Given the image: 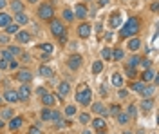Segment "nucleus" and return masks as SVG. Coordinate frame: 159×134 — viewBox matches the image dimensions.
<instances>
[{"instance_id": "2f4dec72", "label": "nucleus", "mask_w": 159, "mask_h": 134, "mask_svg": "<svg viewBox=\"0 0 159 134\" xmlns=\"http://www.w3.org/2000/svg\"><path fill=\"white\" fill-rule=\"evenodd\" d=\"M13 58H15V56L11 55V51H9V49H4V51H2V60H6V62H11Z\"/></svg>"}, {"instance_id": "f3484780", "label": "nucleus", "mask_w": 159, "mask_h": 134, "mask_svg": "<svg viewBox=\"0 0 159 134\" xmlns=\"http://www.w3.org/2000/svg\"><path fill=\"white\" fill-rule=\"evenodd\" d=\"M110 82H112V85H114V87H121V85H123V78H121L119 73H114L112 78H110Z\"/></svg>"}, {"instance_id": "20e7f679", "label": "nucleus", "mask_w": 159, "mask_h": 134, "mask_svg": "<svg viewBox=\"0 0 159 134\" xmlns=\"http://www.w3.org/2000/svg\"><path fill=\"white\" fill-rule=\"evenodd\" d=\"M51 31H52V35H54L56 38H60L61 35H65V27H63V24L60 22V20H51Z\"/></svg>"}, {"instance_id": "603ef678", "label": "nucleus", "mask_w": 159, "mask_h": 134, "mask_svg": "<svg viewBox=\"0 0 159 134\" xmlns=\"http://www.w3.org/2000/svg\"><path fill=\"white\" fill-rule=\"evenodd\" d=\"M118 96H119V98H126L129 94H126V91H119V92H118Z\"/></svg>"}, {"instance_id": "9b49d317", "label": "nucleus", "mask_w": 159, "mask_h": 134, "mask_svg": "<svg viewBox=\"0 0 159 134\" xmlns=\"http://www.w3.org/2000/svg\"><path fill=\"white\" fill-rule=\"evenodd\" d=\"M16 42H18V44H27V42H31V35L27 33V31H18V33H16Z\"/></svg>"}, {"instance_id": "c03bdc74", "label": "nucleus", "mask_w": 159, "mask_h": 134, "mask_svg": "<svg viewBox=\"0 0 159 134\" xmlns=\"http://www.w3.org/2000/svg\"><path fill=\"white\" fill-rule=\"evenodd\" d=\"M9 51H11V55H13V56L20 55V49H18V47H15V45H11V47H9Z\"/></svg>"}, {"instance_id": "bb28decb", "label": "nucleus", "mask_w": 159, "mask_h": 134, "mask_svg": "<svg viewBox=\"0 0 159 134\" xmlns=\"http://www.w3.org/2000/svg\"><path fill=\"white\" fill-rule=\"evenodd\" d=\"M152 105H154V101H152L150 98H146V100H143V101H141L143 111H150V109H152Z\"/></svg>"}, {"instance_id": "dca6fc26", "label": "nucleus", "mask_w": 159, "mask_h": 134, "mask_svg": "<svg viewBox=\"0 0 159 134\" xmlns=\"http://www.w3.org/2000/svg\"><path fill=\"white\" fill-rule=\"evenodd\" d=\"M15 114H13V109L9 107H4L2 111H0V120H11Z\"/></svg>"}, {"instance_id": "393cba45", "label": "nucleus", "mask_w": 159, "mask_h": 134, "mask_svg": "<svg viewBox=\"0 0 159 134\" xmlns=\"http://www.w3.org/2000/svg\"><path fill=\"white\" fill-rule=\"evenodd\" d=\"M101 71H103V62H94V64H92V73L94 74H100L101 73Z\"/></svg>"}, {"instance_id": "2eb2a0df", "label": "nucleus", "mask_w": 159, "mask_h": 134, "mask_svg": "<svg viewBox=\"0 0 159 134\" xmlns=\"http://www.w3.org/2000/svg\"><path fill=\"white\" fill-rule=\"evenodd\" d=\"M69 91H71V85L67 84V82H61V84L58 85V94L63 98L65 94H69Z\"/></svg>"}, {"instance_id": "1a4fd4ad", "label": "nucleus", "mask_w": 159, "mask_h": 134, "mask_svg": "<svg viewBox=\"0 0 159 134\" xmlns=\"http://www.w3.org/2000/svg\"><path fill=\"white\" fill-rule=\"evenodd\" d=\"M4 98H6V101H9V104H16V101H20L18 92H16V91H11V89H7V91L4 92Z\"/></svg>"}, {"instance_id": "c85d7f7f", "label": "nucleus", "mask_w": 159, "mask_h": 134, "mask_svg": "<svg viewBox=\"0 0 159 134\" xmlns=\"http://www.w3.org/2000/svg\"><path fill=\"white\" fill-rule=\"evenodd\" d=\"M6 33H9V35H16V33H18V24H9V26L6 27Z\"/></svg>"}, {"instance_id": "79ce46f5", "label": "nucleus", "mask_w": 159, "mask_h": 134, "mask_svg": "<svg viewBox=\"0 0 159 134\" xmlns=\"http://www.w3.org/2000/svg\"><path fill=\"white\" fill-rule=\"evenodd\" d=\"M137 73H136V69H132V67H126V76H130V78H134Z\"/></svg>"}, {"instance_id": "473e14b6", "label": "nucleus", "mask_w": 159, "mask_h": 134, "mask_svg": "<svg viewBox=\"0 0 159 134\" xmlns=\"http://www.w3.org/2000/svg\"><path fill=\"white\" fill-rule=\"evenodd\" d=\"M92 111H94V112H100L101 116H103V114H107V111L103 109V105H101V104H94V105H92Z\"/></svg>"}, {"instance_id": "b1692460", "label": "nucleus", "mask_w": 159, "mask_h": 134, "mask_svg": "<svg viewBox=\"0 0 159 134\" xmlns=\"http://www.w3.org/2000/svg\"><path fill=\"white\" fill-rule=\"evenodd\" d=\"M155 78V73L154 71H150V69H145V73H143V82L146 84V82H150V80H154Z\"/></svg>"}, {"instance_id": "37998d69", "label": "nucleus", "mask_w": 159, "mask_h": 134, "mask_svg": "<svg viewBox=\"0 0 159 134\" xmlns=\"http://www.w3.org/2000/svg\"><path fill=\"white\" fill-rule=\"evenodd\" d=\"M80 121L81 123H87L89 121V114H87V112H81V114H80Z\"/></svg>"}, {"instance_id": "f8f14e48", "label": "nucleus", "mask_w": 159, "mask_h": 134, "mask_svg": "<svg viewBox=\"0 0 159 134\" xmlns=\"http://www.w3.org/2000/svg\"><path fill=\"white\" fill-rule=\"evenodd\" d=\"M119 26H121V13L116 11V13H112V16H110V27L116 29V27H119Z\"/></svg>"}, {"instance_id": "ea45409f", "label": "nucleus", "mask_w": 159, "mask_h": 134, "mask_svg": "<svg viewBox=\"0 0 159 134\" xmlns=\"http://www.w3.org/2000/svg\"><path fill=\"white\" fill-rule=\"evenodd\" d=\"M139 64L145 67V69H150V65H152V62L148 60V58H145V60H139Z\"/></svg>"}, {"instance_id": "0eeeda50", "label": "nucleus", "mask_w": 159, "mask_h": 134, "mask_svg": "<svg viewBox=\"0 0 159 134\" xmlns=\"http://www.w3.org/2000/svg\"><path fill=\"white\" fill-rule=\"evenodd\" d=\"M29 96H31V87L27 84H24L18 89V98H20V101H25V100H29Z\"/></svg>"}, {"instance_id": "4c0bfd02", "label": "nucleus", "mask_w": 159, "mask_h": 134, "mask_svg": "<svg viewBox=\"0 0 159 134\" xmlns=\"http://www.w3.org/2000/svg\"><path fill=\"white\" fill-rule=\"evenodd\" d=\"M40 49L44 51V53H49V55L52 53V45L51 44H40Z\"/></svg>"}, {"instance_id": "864d4df0", "label": "nucleus", "mask_w": 159, "mask_h": 134, "mask_svg": "<svg viewBox=\"0 0 159 134\" xmlns=\"http://www.w3.org/2000/svg\"><path fill=\"white\" fill-rule=\"evenodd\" d=\"M109 4V0H100V6H107Z\"/></svg>"}, {"instance_id": "4d7b16f0", "label": "nucleus", "mask_w": 159, "mask_h": 134, "mask_svg": "<svg viewBox=\"0 0 159 134\" xmlns=\"http://www.w3.org/2000/svg\"><path fill=\"white\" fill-rule=\"evenodd\" d=\"M0 127H4V120H0Z\"/></svg>"}, {"instance_id": "412c9836", "label": "nucleus", "mask_w": 159, "mask_h": 134, "mask_svg": "<svg viewBox=\"0 0 159 134\" xmlns=\"http://www.w3.org/2000/svg\"><path fill=\"white\" fill-rule=\"evenodd\" d=\"M15 22L20 26V24H27L29 22V18H27V15H24V13H16L15 15Z\"/></svg>"}, {"instance_id": "39448f33", "label": "nucleus", "mask_w": 159, "mask_h": 134, "mask_svg": "<svg viewBox=\"0 0 159 134\" xmlns=\"http://www.w3.org/2000/svg\"><path fill=\"white\" fill-rule=\"evenodd\" d=\"M16 80L22 82V84H27V82L33 80V73L27 71V69H22V71H18V73H16Z\"/></svg>"}, {"instance_id": "aec40b11", "label": "nucleus", "mask_w": 159, "mask_h": 134, "mask_svg": "<svg viewBox=\"0 0 159 134\" xmlns=\"http://www.w3.org/2000/svg\"><path fill=\"white\" fill-rule=\"evenodd\" d=\"M92 127H94V129H98V130H101V129L107 127V123H105V120H103V118H96V120L92 121Z\"/></svg>"}, {"instance_id": "58836bf2", "label": "nucleus", "mask_w": 159, "mask_h": 134, "mask_svg": "<svg viewBox=\"0 0 159 134\" xmlns=\"http://www.w3.org/2000/svg\"><path fill=\"white\" fill-rule=\"evenodd\" d=\"M65 114H67V116H74V114H76V107H74V105H69V107L65 109Z\"/></svg>"}, {"instance_id": "7ed1b4c3", "label": "nucleus", "mask_w": 159, "mask_h": 134, "mask_svg": "<svg viewBox=\"0 0 159 134\" xmlns=\"http://www.w3.org/2000/svg\"><path fill=\"white\" fill-rule=\"evenodd\" d=\"M52 15H54V11H52V6H51V4L40 6V9H38V16H40L42 20H51Z\"/></svg>"}, {"instance_id": "f03ea898", "label": "nucleus", "mask_w": 159, "mask_h": 134, "mask_svg": "<svg viewBox=\"0 0 159 134\" xmlns=\"http://www.w3.org/2000/svg\"><path fill=\"white\" fill-rule=\"evenodd\" d=\"M90 100H92L90 89L85 87V85H80V89H78V92H76V101H78V104H81V105H89Z\"/></svg>"}, {"instance_id": "6e6d98bb", "label": "nucleus", "mask_w": 159, "mask_h": 134, "mask_svg": "<svg viewBox=\"0 0 159 134\" xmlns=\"http://www.w3.org/2000/svg\"><path fill=\"white\" fill-rule=\"evenodd\" d=\"M98 134H105V129H101V130H98Z\"/></svg>"}, {"instance_id": "a19ab883", "label": "nucleus", "mask_w": 159, "mask_h": 134, "mask_svg": "<svg viewBox=\"0 0 159 134\" xmlns=\"http://www.w3.org/2000/svg\"><path fill=\"white\" fill-rule=\"evenodd\" d=\"M146 84H132V91H136V92H139L143 87H145Z\"/></svg>"}, {"instance_id": "8fccbe9b", "label": "nucleus", "mask_w": 159, "mask_h": 134, "mask_svg": "<svg viewBox=\"0 0 159 134\" xmlns=\"http://www.w3.org/2000/svg\"><path fill=\"white\" fill-rule=\"evenodd\" d=\"M7 35H0V44H7Z\"/></svg>"}, {"instance_id": "6ab92c4d", "label": "nucleus", "mask_w": 159, "mask_h": 134, "mask_svg": "<svg viewBox=\"0 0 159 134\" xmlns=\"http://www.w3.org/2000/svg\"><path fill=\"white\" fill-rule=\"evenodd\" d=\"M9 24H11V16L6 13H0V27H7Z\"/></svg>"}, {"instance_id": "c756f323", "label": "nucleus", "mask_w": 159, "mask_h": 134, "mask_svg": "<svg viewBox=\"0 0 159 134\" xmlns=\"http://www.w3.org/2000/svg\"><path fill=\"white\" fill-rule=\"evenodd\" d=\"M118 123H121V125H125V123H129V114H125V112H119L118 116Z\"/></svg>"}, {"instance_id": "bf43d9fd", "label": "nucleus", "mask_w": 159, "mask_h": 134, "mask_svg": "<svg viewBox=\"0 0 159 134\" xmlns=\"http://www.w3.org/2000/svg\"><path fill=\"white\" fill-rule=\"evenodd\" d=\"M29 2H31V4H35V2H38V0H29Z\"/></svg>"}, {"instance_id": "72a5a7b5", "label": "nucleus", "mask_w": 159, "mask_h": 134, "mask_svg": "<svg viewBox=\"0 0 159 134\" xmlns=\"http://www.w3.org/2000/svg\"><path fill=\"white\" fill-rule=\"evenodd\" d=\"M51 114H52V111H49V109L44 107V111H42V120H44V121H49V120H51Z\"/></svg>"}, {"instance_id": "052dcab7", "label": "nucleus", "mask_w": 159, "mask_h": 134, "mask_svg": "<svg viewBox=\"0 0 159 134\" xmlns=\"http://www.w3.org/2000/svg\"><path fill=\"white\" fill-rule=\"evenodd\" d=\"M83 134H90V132H89V130H83Z\"/></svg>"}, {"instance_id": "cd10ccee", "label": "nucleus", "mask_w": 159, "mask_h": 134, "mask_svg": "<svg viewBox=\"0 0 159 134\" xmlns=\"http://www.w3.org/2000/svg\"><path fill=\"white\" fill-rule=\"evenodd\" d=\"M11 7H13V11H15V13H22V9H24L22 2H18V0H15V2H11Z\"/></svg>"}, {"instance_id": "a878e982", "label": "nucleus", "mask_w": 159, "mask_h": 134, "mask_svg": "<svg viewBox=\"0 0 159 134\" xmlns=\"http://www.w3.org/2000/svg\"><path fill=\"white\" fill-rule=\"evenodd\" d=\"M139 56H137V55H134L130 60H129V64H126V67H132V69H136V65H139Z\"/></svg>"}, {"instance_id": "49530a36", "label": "nucleus", "mask_w": 159, "mask_h": 134, "mask_svg": "<svg viewBox=\"0 0 159 134\" xmlns=\"http://www.w3.org/2000/svg\"><path fill=\"white\" fill-rule=\"evenodd\" d=\"M29 134H42V130H40L38 127H31V129H29Z\"/></svg>"}, {"instance_id": "680f3d73", "label": "nucleus", "mask_w": 159, "mask_h": 134, "mask_svg": "<svg viewBox=\"0 0 159 134\" xmlns=\"http://www.w3.org/2000/svg\"><path fill=\"white\" fill-rule=\"evenodd\" d=\"M0 101H2V100H0Z\"/></svg>"}, {"instance_id": "6e6552de", "label": "nucleus", "mask_w": 159, "mask_h": 134, "mask_svg": "<svg viewBox=\"0 0 159 134\" xmlns=\"http://www.w3.org/2000/svg\"><path fill=\"white\" fill-rule=\"evenodd\" d=\"M89 11H87V7L83 6V4H78V6H74V16H78V18H87Z\"/></svg>"}, {"instance_id": "de8ad7c7", "label": "nucleus", "mask_w": 159, "mask_h": 134, "mask_svg": "<svg viewBox=\"0 0 159 134\" xmlns=\"http://www.w3.org/2000/svg\"><path fill=\"white\" fill-rule=\"evenodd\" d=\"M16 67H18V62H16V60L13 58L11 62H9V69H16Z\"/></svg>"}, {"instance_id": "e433bc0d", "label": "nucleus", "mask_w": 159, "mask_h": 134, "mask_svg": "<svg viewBox=\"0 0 159 134\" xmlns=\"http://www.w3.org/2000/svg\"><path fill=\"white\" fill-rule=\"evenodd\" d=\"M109 112H110V116H118L119 114V105H110V109H109Z\"/></svg>"}, {"instance_id": "a211bd4d", "label": "nucleus", "mask_w": 159, "mask_h": 134, "mask_svg": "<svg viewBox=\"0 0 159 134\" xmlns=\"http://www.w3.org/2000/svg\"><path fill=\"white\" fill-rule=\"evenodd\" d=\"M139 45H141V42H139L137 38H130L129 44H126V47H129L130 51H137V49H139Z\"/></svg>"}, {"instance_id": "4be33fe9", "label": "nucleus", "mask_w": 159, "mask_h": 134, "mask_svg": "<svg viewBox=\"0 0 159 134\" xmlns=\"http://www.w3.org/2000/svg\"><path fill=\"white\" fill-rule=\"evenodd\" d=\"M139 92H141V96H145V98H150V96L154 94V87H150V85H145V87H143Z\"/></svg>"}, {"instance_id": "7c9ffc66", "label": "nucleus", "mask_w": 159, "mask_h": 134, "mask_svg": "<svg viewBox=\"0 0 159 134\" xmlns=\"http://www.w3.org/2000/svg\"><path fill=\"white\" fill-rule=\"evenodd\" d=\"M101 58H103V60H112V51H110L109 47H105V49L101 51Z\"/></svg>"}, {"instance_id": "ddd939ff", "label": "nucleus", "mask_w": 159, "mask_h": 134, "mask_svg": "<svg viewBox=\"0 0 159 134\" xmlns=\"http://www.w3.org/2000/svg\"><path fill=\"white\" fill-rule=\"evenodd\" d=\"M90 29H92V27H90L89 24H81V26L78 27V35H80L81 38H89V36H90Z\"/></svg>"}, {"instance_id": "5701e85b", "label": "nucleus", "mask_w": 159, "mask_h": 134, "mask_svg": "<svg viewBox=\"0 0 159 134\" xmlns=\"http://www.w3.org/2000/svg\"><path fill=\"white\" fill-rule=\"evenodd\" d=\"M40 74L45 76V78H51L52 76V69L47 67V65H40Z\"/></svg>"}, {"instance_id": "13d9d810", "label": "nucleus", "mask_w": 159, "mask_h": 134, "mask_svg": "<svg viewBox=\"0 0 159 134\" xmlns=\"http://www.w3.org/2000/svg\"><path fill=\"white\" fill-rule=\"evenodd\" d=\"M123 134H132V132H130V130H125V132H123Z\"/></svg>"}, {"instance_id": "09e8293b", "label": "nucleus", "mask_w": 159, "mask_h": 134, "mask_svg": "<svg viewBox=\"0 0 159 134\" xmlns=\"http://www.w3.org/2000/svg\"><path fill=\"white\" fill-rule=\"evenodd\" d=\"M136 112H137V111H136V107H134V105H130V107H129V114H130V116H136Z\"/></svg>"}, {"instance_id": "a18cd8bd", "label": "nucleus", "mask_w": 159, "mask_h": 134, "mask_svg": "<svg viewBox=\"0 0 159 134\" xmlns=\"http://www.w3.org/2000/svg\"><path fill=\"white\" fill-rule=\"evenodd\" d=\"M7 67H9V62L0 60V71H4V69H7Z\"/></svg>"}, {"instance_id": "5fc2aeb1", "label": "nucleus", "mask_w": 159, "mask_h": 134, "mask_svg": "<svg viewBox=\"0 0 159 134\" xmlns=\"http://www.w3.org/2000/svg\"><path fill=\"white\" fill-rule=\"evenodd\" d=\"M6 7V0H0V9H4Z\"/></svg>"}, {"instance_id": "3c124183", "label": "nucleus", "mask_w": 159, "mask_h": 134, "mask_svg": "<svg viewBox=\"0 0 159 134\" xmlns=\"http://www.w3.org/2000/svg\"><path fill=\"white\" fill-rule=\"evenodd\" d=\"M42 60H44V62H49V60H51V55H49V53H44V55H42Z\"/></svg>"}, {"instance_id": "9d476101", "label": "nucleus", "mask_w": 159, "mask_h": 134, "mask_svg": "<svg viewBox=\"0 0 159 134\" xmlns=\"http://www.w3.org/2000/svg\"><path fill=\"white\" fill-rule=\"evenodd\" d=\"M22 123H24V120L20 118V116H13L11 120H9V130H16V129H20V127H22Z\"/></svg>"}, {"instance_id": "4468645a", "label": "nucleus", "mask_w": 159, "mask_h": 134, "mask_svg": "<svg viewBox=\"0 0 159 134\" xmlns=\"http://www.w3.org/2000/svg\"><path fill=\"white\" fill-rule=\"evenodd\" d=\"M42 101H44V105H47V107L56 104V101H54V94H49V92H44V94H42Z\"/></svg>"}, {"instance_id": "c9c22d12", "label": "nucleus", "mask_w": 159, "mask_h": 134, "mask_svg": "<svg viewBox=\"0 0 159 134\" xmlns=\"http://www.w3.org/2000/svg\"><path fill=\"white\" fill-rule=\"evenodd\" d=\"M63 18H65L67 22H72V18H74V13L71 11V9H65V11H63Z\"/></svg>"}, {"instance_id": "f704fd0d", "label": "nucleus", "mask_w": 159, "mask_h": 134, "mask_svg": "<svg viewBox=\"0 0 159 134\" xmlns=\"http://www.w3.org/2000/svg\"><path fill=\"white\" fill-rule=\"evenodd\" d=\"M123 58V51L121 49H114L112 51V60H121Z\"/></svg>"}, {"instance_id": "423d86ee", "label": "nucleus", "mask_w": 159, "mask_h": 134, "mask_svg": "<svg viewBox=\"0 0 159 134\" xmlns=\"http://www.w3.org/2000/svg\"><path fill=\"white\" fill-rule=\"evenodd\" d=\"M67 65H69V69H72V71L80 69V67H81V56H80V55H72V56L69 58V62H67Z\"/></svg>"}, {"instance_id": "f257e3e1", "label": "nucleus", "mask_w": 159, "mask_h": 134, "mask_svg": "<svg viewBox=\"0 0 159 134\" xmlns=\"http://www.w3.org/2000/svg\"><path fill=\"white\" fill-rule=\"evenodd\" d=\"M137 31H139V20H137L136 16H132V18H129L125 22V26L119 31V35H121V38H130L132 35L137 33Z\"/></svg>"}]
</instances>
